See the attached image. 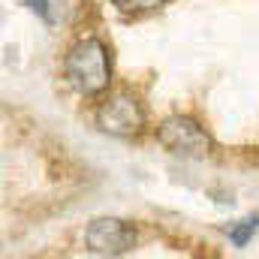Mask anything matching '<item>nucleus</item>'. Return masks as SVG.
Instances as JSON below:
<instances>
[{
    "label": "nucleus",
    "instance_id": "2",
    "mask_svg": "<svg viewBox=\"0 0 259 259\" xmlns=\"http://www.w3.org/2000/svg\"><path fill=\"white\" fill-rule=\"evenodd\" d=\"M97 127L109 136H139L145 127V109L130 94H112L97 109Z\"/></svg>",
    "mask_w": 259,
    "mask_h": 259
},
{
    "label": "nucleus",
    "instance_id": "1",
    "mask_svg": "<svg viewBox=\"0 0 259 259\" xmlns=\"http://www.w3.org/2000/svg\"><path fill=\"white\" fill-rule=\"evenodd\" d=\"M66 78L69 84L84 94V97H94V94H103L112 81V58H109V49L100 42V39H81L78 46H72V52L66 55Z\"/></svg>",
    "mask_w": 259,
    "mask_h": 259
},
{
    "label": "nucleus",
    "instance_id": "3",
    "mask_svg": "<svg viewBox=\"0 0 259 259\" xmlns=\"http://www.w3.org/2000/svg\"><path fill=\"white\" fill-rule=\"evenodd\" d=\"M157 142L181 157H205L211 151V136L193 118H169L157 130Z\"/></svg>",
    "mask_w": 259,
    "mask_h": 259
},
{
    "label": "nucleus",
    "instance_id": "6",
    "mask_svg": "<svg viewBox=\"0 0 259 259\" xmlns=\"http://www.w3.org/2000/svg\"><path fill=\"white\" fill-rule=\"evenodd\" d=\"M253 229H256V220H241V226L229 232V238H232V244H238V247H244Z\"/></svg>",
    "mask_w": 259,
    "mask_h": 259
},
{
    "label": "nucleus",
    "instance_id": "7",
    "mask_svg": "<svg viewBox=\"0 0 259 259\" xmlns=\"http://www.w3.org/2000/svg\"><path fill=\"white\" fill-rule=\"evenodd\" d=\"M27 3H30V9H36L46 21H52V12H49V3H46V0H27Z\"/></svg>",
    "mask_w": 259,
    "mask_h": 259
},
{
    "label": "nucleus",
    "instance_id": "5",
    "mask_svg": "<svg viewBox=\"0 0 259 259\" xmlns=\"http://www.w3.org/2000/svg\"><path fill=\"white\" fill-rule=\"evenodd\" d=\"M121 12H127V15H136V12H151V9H157V6H163L166 0H112Z\"/></svg>",
    "mask_w": 259,
    "mask_h": 259
},
{
    "label": "nucleus",
    "instance_id": "4",
    "mask_svg": "<svg viewBox=\"0 0 259 259\" xmlns=\"http://www.w3.org/2000/svg\"><path fill=\"white\" fill-rule=\"evenodd\" d=\"M84 241L94 253H106V256H121L136 247V232L133 226H127L124 220L115 217H100L88 226Z\"/></svg>",
    "mask_w": 259,
    "mask_h": 259
}]
</instances>
